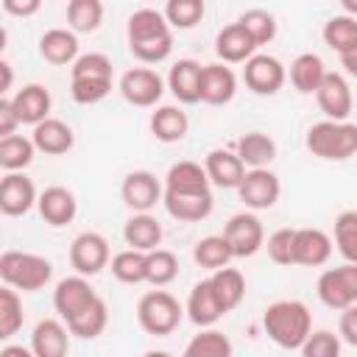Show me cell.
I'll list each match as a JSON object with an SVG mask.
<instances>
[{"instance_id": "obj_9", "label": "cell", "mask_w": 357, "mask_h": 357, "mask_svg": "<svg viewBox=\"0 0 357 357\" xmlns=\"http://www.w3.org/2000/svg\"><path fill=\"white\" fill-rule=\"evenodd\" d=\"M109 243L98 231H81L70 245V265L78 276H95L109 265Z\"/></svg>"}, {"instance_id": "obj_19", "label": "cell", "mask_w": 357, "mask_h": 357, "mask_svg": "<svg viewBox=\"0 0 357 357\" xmlns=\"http://www.w3.org/2000/svg\"><path fill=\"white\" fill-rule=\"evenodd\" d=\"M215 53L223 64H245L254 53H257V42L248 36V31L240 22H231L226 28H220V33L215 36Z\"/></svg>"}, {"instance_id": "obj_12", "label": "cell", "mask_w": 357, "mask_h": 357, "mask_svg": "<svg viewBox=\"0 0 357 357\" xmlns=\"http://www.w3.org/2000/svg\"><path fill=\"white\" fill-rule=\"evenodd\" d=\"M237 195L240 201L248 206V209H271L279 195H282V184H279V176L268 167H259V170H248L243 184L237 187Z\"/></svg>"}, {"instance_id": "obj_49", "label": "cell", "mask_w": 357, "mask_h": 357, "mask_svg": "<svg viewBox=\"0 0 357 357\" xmlns=\"http://www.w3.org/2000/svg\"><path fill=\"white\" fill-rule=\"evenodd\" d=\"M112 92V81H95V78H70V95L81 106L100 103Z\"/></svg>"}, {"instance_id": "obj_3", "label": "cell", "mask_w": 357, "mask_h": 357, "mask_svg": "<svg viewBox=\"0 0 357 357\" xmlns=\"http://www.w3.org/2000/svg\"><path fill=\"white\" fill-rule=\"evenodd\" d=\"M307 151L326 162H346L357 153V123L321 120L307 131Z\"/></svg>"}, {"instance_id": "obj_29", "label": "cell", "mask_w": 357, "mask_h": 357, "mask_svg": "<svg viewBox=\"0 0 357 357\" xmlns=\"http://www.w3.org/2000/svg\"><path fill=\"white\" fill-rule=\"evenodd\" d=\"M209 176L198 162H176L165 176V192H209Z\"/></svg>"}, {"instance_id": "obj_52", "label": "cell", "mask_w": 357, "mask_h": 357, "mask_svg": "<svg viewBox=\"0 0 357 357\" xmlns=\"http://www.w3.org/2000/svg\"><path fill=\"white\" fill-rule=\"evenodd\" d=\"M42 8V3L39 0H3V11H8V14H14V17H31V14H36Z\"/></svg>"}, {"instance_id": "obj_47", "label": "cell", "mask_w": 357, "mask_h": 357, "mask_svg": "<svg viewBox=\"0 0 357 357\" xmlns=\"http://www.w3.org/2000/svg\"><path fill=\"white\" fill-rule=\"evenodd\" d=\"M265 248L276 265H296V229H276Z\"/></svg>"}, {"instance_id": "obj_39", "label": "cell", "mask_w": 357, "mask_h": 357, "mask_svg": "<svg viewBox=\"0 0 357 357\" xmlns=\"http://www.w3.org/2000/svg\"><path fill=\"white\" fill-rule=\"evenodd\" d=\"M181 357H231V340L218 329H201L184 346Z\"/></svg>"}, {"instance_id": "obj_11", "label": "cell", "mask_w": 357, "mask_h": 357, "mask_svg": "<svg viewBox=\"0 0 357 357\" xmlns=\"http://www.w3.org/2000/svg\"><path fill=\"white\" fill-rule=\"evenodd\" d=\"M95 298H98V293L86 282V276H67L53 290V307L64 324H73Z\"/></svg>"}, {"instance_id": "obj_26", "label": "cell", "mask_w": 357, "mask_h": 357, "mask_svg": "<svg viewBox=\"0 0 357 357\" xmlns=\"http://www.w3.org/2000/svg\"><path fill=\"white\" fill-rule=\"evenodd\" d=\"M39 53L45 61L64 67V64H75L78 59V36L67 28H50L39 36Z\"/></svg>"}, {"instance_id": "obj_17", "label": "cell", "mask_w": 357, "mask_h": 357, "mask_svg": "<svg viewBox=\"0 0 357 357\" xmlns=\"http://www.w3.org/2000/svg\"><path fill=\"white\" fill-rule=\"evenodd\" d=\"M237 92V75L231 67H226L223 61H212L204 64L201 73V100L209 106H223L234 98Z\"/></svg>"}, {"instance_id": "obj_28", "label": "cell", "mask_w": 357, "mask_h": 357, "mask_svg": "<svg viewBox=\"0 0 357 357\" xmlns=\"http://www.w3.org/2000/svg\"><path fill=\"white\" fill-rule=\"evenodd\" d=\"M36 151L47 153V156H61L73 148L75 137H73V128L64 123V120H56V117H47L45 123H39L31 134Z\"/></svg>"}, {"instance_id": "obj_56", "label": "cell", "mask_w": 357, "mask_h": 357, "mask_svg": "<svg viewBox=\"0 0 357 357\" xmlns=\"http://www.w3.org/2000/svg\"><path fill=\"white\" fill-rule=\"evenodd\" d=\"M340 6H343V14L346 17H354L357 20V0H343Z\"/></svg>"}, {"instance_id": "obj_21", "label": "cell", "mask_w": 357, "mask_h": 357, "mask_svg": "<svg viewBox=\"0 0 357 357\" xmlns=\"http://www.w3.org/2000/svg\"><path fill=\"white\" fill-rule=\"evenodd\" d=\"M36 209H39V215H42L45 223H50V226H67V223H73V218L78 212V201H75V195L67 187L53 184V187H45L39 192Z\"/></svg>"}, {"instance_id": "obj_4", "label": "cell", "mask_w": 357, "mask_h": 357, "mask_svg": "<svg viewBox=\"0 0 357 357\" xmlns=\"http://www.w3.org/2000/svg\"><path fill=\"white\" fill-rule=\"evenodd\" d=\"M50 276H53L50 259L39 257V254L3 251V257H0V279L6 282V287L33 293V290H42L50 282Z\"/></svg>"}, {"instance_id": "obj_30", "label": "cell", "mask_w": 357, "mask_h": 357, "mask_svg": "<svg viewBox=\"0 0 357 357\" xmlns=\"http://www.w3.org/2000/svg\"><path fill=\"white\" fill-rule=\"evenodd\" d=\"M187 131H190V117L184 109L173 103H165L151 114V134L159 142H178L187 137Z\"/></svg>"}, {"instance_id": "obj_31", "label": "cell", "mask_w": 357, "mask_h": 357, "mask_svg": "<svg viewBox=\"0 0 357 357\" xmlns=\"http://www.w3.org/2000/svg\"><path fill=\"white\" fill-rule=\"evenodd\" d=\"M234 153L240 156V162L245 167L259 170V167H268L276 159V142L262 131H248V134H243L237 139Z\"/></svg>"}, {"instance_id": "obj_20", "label": "cell", "mask_w": 357, "mask_h": 357, "mask_svg": "<svg viewBox=\"0 0 357 357\" xmlns=\"http://www.w3.org/2000/svg\"><path fill=\"white\" fill-rule=\"evenodd\" d=\"M201 73L204 64L195 59H178L167 73V89L178 103H198L201 100Z\"/></svg>"}, {"instance_id": "obj_16", "label": "cell", "mask_w": 357, "mask_h": 357, "mask_svg": "<svg viewBox=\"0 0 357 357\" xmlns=\"http://www.w3.org/2000/svg\"><path fill=\"white\" fill-rule=\"evenodd\" d=\"M204 170L209 176V184H215L220 190H237L248 173L245 165L240 162V156L234 151H226V148L209 151L204 159Z\"/></svg>"}, {"instance_id": "obj_7", "label": "cell", "mask_w": 357, "mask_h": 357, "mask_svg": "<svg viewBox=\"0 0 357 357\" xmlns=\"http://www.w3.org/2000/svg\"><path fill=\"white\" fill-rule=\"evenodd\" d=\"M120 95L131 106L148 109V106H156L159 98L165 95V81L151 67H131L120 75Z\"/></svg>"}, {"instance_id": "obj_5", "label": "cell", "mask_w": 357, "mask_h": 357, "mask_svg": "<svg viewBox=\"0 0 357 357\" xmlns=\"http://www.w3.org/2000/svg\"><path fill=\"white\" fill-rule=\"evenodd\" d=\"M184 315V307L178 304V298L167 290H151L139 298L137 304V321L148 335H170L178 329Z\"/></svg>"}, {"instance_id": "obj_48", "label": "cell", "mask_w": 357, "mask_h": 357, "mask_svg": "<svg viewBox=\"0 0 357 357\" xmlns=\"http://www.w3.org/2000/svg\"><path fill=\"white\" fill-rule=\"evenodd\" d=\"M301 357H340V335L329 329H315L298 349Z\"/></svg>"}, {"instance_id": "obj_8", "label": "cell", "mask_w": 357, "mask_h": 357, "mask_svg": "<svg viewBox=\"0 0 357 357\" xmlns=\"http://www.w3.org/2000/svg\"><path fill=\"white\" fill-rule=\"evenodd\" d=\"M223 237L231 248L234 257H254L262 245H265V229L262 220L254 212H237L229 218V223L223 226Z\"/></svg>"}, {"instance_id": "obj_38", "label": "cell", "mask_w": 357, "mask_h": 357, "mask_svg": "<svg viewBox=\"0 0 357 357\" xmlns=\"http://www.w3.org/2000/svg\"><path fill=\"white\" fill-rule=\"evenodd\" d=\"M67 22L73 33H92L103 22V3L100 0H70L67 3Z\"/></svg>"}, {"instance_id": "obj_37", "label": "cell", "mask_w": 357, "mask_h": 357, "mask_svg": "<svg viewBox=\"0 0 357 357\" xmlns=\"http://www.w3.org/2000/svg\"><path fill=\"white\" fill-rule=\"evenodd\" d=\"M324 42L337 53H349L357 45V20L346 17V14H335L324 22Z\"/></svg>"}, {"instance_id": "obj_1", "label": "cell", "mask_w": 357, "mask_h": 357, "mask_svg": "<svg viewBox=\"0 0 357 357\" xmlns=\"http://www.w3.org/2000/svg\"><path fill=\"white\" fill-rule=\"evenodd\" d=\"M126 39H128V50L145 64H159L173 53L170 25L165 14L156 8H137L128 17Z\"/></svg>"}, {"instance_id": "obj_36", "label": "cell", "mask_w": 357, "mask_h": 357, "mask_svg": "<svg viewBox=\"0 0 357 357\" xmlns=\"http://www.w3.org/2000/svg\"><path fill=\"white\" fill-rule=\"evenodd\" d=\"M112 273H114V279L123 282V284L148 282V254L134 251V248L117 251V254L112 257Z\"/></svg>"}, {"instance_id": "obj_33", "label": "cell", "mask_w": 357, "mask_h": 357, "mask_svg": "<svg viewBox=\"0 0 357 357\" xmlns=\"http://www.w3.org/2000/svg\"><path fill=\"white\" fill-rule=\"evenodd\" d=\"M209 284H212V293L220 304L223 312H231L234 307H240L243 296H245V276L237 271V268H220L209 276Z\"/></svg>"}, {"instance_id": "obj_13", "label": "cell", "mask_w": 357, "mask_h": 357, "mask_svg": "<svg viewBox=\"0 0 357 357\" xmlns=\"http://www.w3.org/2000/svg\"><path fill=\"white\" fill-rule=\"evenodd\" d=\"M123 204L134 212H151L162 198H165V187L159 184V178L151 170H131L123 178L120 187Z\"/></svg>"}, {"instance_id": "obj_46", "label": "cell", "mask_w": 357, "mask_h": 357, "mask_svg": "<svg viewBox=\"0 0 357 357\" xmlns=\"http://www.w3.org/2000/svg\"><path fill=\"white\" fill-rule=\"evenodd\" d=\"M112 59L106 53H84L70 67L73 78H95V81H112Z\"/></svg>"}, {"instance_id": "obj_41", "label": "cell", "mask_w": 357, "mask_h": 357, "mask_svg": "<svg viewBox=\"0 0 357 357\" xmlns=\"http://www.w3.org/2000/svg\"><path fill=\"white\" fill-rule=\"evenodd\" d=\"M204 0H167V6L162 8L165 20L170 28H178V31H190L195 28L201 20H204Z\"/></svg>"}, {"instance_id": "obj_18", "label": "cell", "mask_w": 357, "mask_h": 357, "mask_svg": "<svg viewBox=\"0 0 357 357\" xmlns=\"http://www.w3.org/2000/svg\"><path fill=\"white\" fill-rule=\"evenodd\" d=\"M70 329L64 321L45 318L31 332V349L36 357H67L70 351Z\"/></svg>"}, {"instance_id": "obj_10", "label": "cell", "mask_w": 357, "mask_h": 357, "mask_svg": "<svg viewBox=\"0 0 357 357\" xmlns=\"http://www.w3.org/2000/svg\"><path fill=\"white\" fill-rule=\"evenodd\" d=\"M284 64L268 53H254L243 67V81L254 95H276L284 86Z\"/></svg>"}, {"instance_id": "obj_32", "label": "cell", "mask_w": 357, "mask_h": 357, "mask_svg": "<svg viewBox=\"0 0 357 357\" xmlns=\"http://www.w3.org/2000/svg\"><path fill=\"white\" fill-rule=\"evenodd\" d=\"M326 73L329 70H326V64L318 53H301L290 64V81L301 95H315L318 86L324 84Z\"/></svg>"}, {"instance_id": "obj_22", "label": "cell", "mask_w": 357, "mask_h": 357, "mask_svg": "<svg viewBox=\"0 0 357 357\" xmlns=\"http://www.w3.org/2000/svg\"><path fill=\"white\" fill-rule=\"evenodd\" d=\"M162 204L170 218L184 220V223H198V220L209 218V212L215 206L212 190L209 192H165Z\"/></svg>"}, {"instance_id": "obj_50", "label": "cell", "mask_w": 357, "mask_h": 357, "mask_svg": "<svg viewBox=\"0 0 357 357\" xmlns=\"http://www.w3.org/2000/svg\"><path fill=\"white\" fill-rule=\"evenodd\" d=\"M17 126H20V117H17L14 106H11V98H0V139L14 137Z\"/></svg>"}, {"instance_id": "obj_43", "label": "cell", "mask_w": 357, "mask_h": 357, "mask_svg": "<svg viewBox=\"0 0 357 357\" xmlns=\"http://www.w3.org/2000/svg\"><path fill=\"white\" fill-rule=\"evenodd\" d=\"M335 245L346 262L357 265V209H346L335 218Z\"/></svg>"}, {"instance_id": "obj_42", "label": "cell", "mask_w": 357, "mask_h": 357, "mask_svg": "<svg viewBox=\"0 0 357 357\" xmlns=\"http://www.w3.org/2000/svg\"><path fill=\"white\" fill-rule=\"evenodd\" d=\"M25 312H22V298L17 296L14 287H0V337L8 340L22 329Z\"/></svg>"}, {"instance_id": "obj_40", "label": "cell", "mask_w": 357, "mask_h": 357, "mask_svg": "<svg viewBox=\"0 0 357 357\" xmlns=\"http://www.w3.org/2000/svg\"><path fill=\"white\" fill-rule=\"evenodd\" d=\"M106 324H109V307H106V301L98 296L73 324H67V329H70L75 337L92 340V337H98V335L106 329Z\"/></svg>"}, {"instance_id": "obj_6", "label": "cell", "mask_w": 357, "mask_h": 357, "mask_svg": "<svg viewBox=\"0 0 357 357\" xmlns=\"http://www.w3.org/2000/svg\"><path fill=\"white\" fill-rule=\"evenodd\" d=\"M318 298L329 310H349L357 304V265L343 262L337 268H326L318 276Z\"/></svg>"}, {"instance_id": "obj_27", "label": "cell", "mask_w": 357, "mask_h": 357, "mask_svg": "<svg viewBox=\"0 0 357 357\" xmlns=\"http://www.w3.org/2000/svg\"><path fill=\"white\" fill-rule=\"evenodd\" d=\"M184 312H187L190 321H192L195 326H201V329H209L212 324H218V321L226 315V312L220 310L215 293H212L209 279L198 282V284L190 290V298H187V310H184Z\"/></svg>"}, {"instance_id": "obj_2", "label": "cell", "mask_w": 357, "mask_h": 357, "mask_svg": "<svg viewBox=\"0 0 357 357\" xmlns=\"http://www.w3.org/2000/svg\"><path fill=\"white\" fill-rule=\"evenodd\" d=\"M265 335L282 349H301L312 332V312L304 301L282 298L265 307L262 312Z\"/></svg>"}, {"instance_id": "obj_53", "label": "cell", "mask_w": 357, "mask_h": 357, "mask_svg": "<svg viewBox=\"0 0 357 357\" xmlns=\"http://www.w3.org/2000/svg\"><path fill=\"white\" fill-rule=\"evenodd\" d=\"M0 357H36L33 349H25V346H17V343H8L0 349Z\"/></svg>"}, {"instance_id": "obj_14", "label": "cell", "mask_w": 357, "mask_h": 357, "mask_svg": "<svg viewBox=\"0 0 357 357\" xmlns=\"http://www.w3.org/2000/svg\"><path fill=\"white\" fill-rule=\"evenodd\" d=\"M315 100H318L321 112L326 114V120H335V123H346V117L351 114V106H354L351 86L340 73H326L324 84L315 92Z\"/></svg>"}, {"instance_id": "obj_24", "label": "cell", "mask_w": 357, "mask_h": 357, "mask_svg": "<svg viewBox=\"0 0 357 357\" xmlns=\"http://www.w3.org/2000/svg\"><path fill=\"white\" fill-rule=\"evenodd\" d=\"M123 240L128 248L151 254L162 243V223L151 212H134L123 226Z\"/></svg>"}, {"instance_id": "obj_54", "label": "cell", "mask_w": 357, "mask_h": 357, "mask_svg": "<svg viewBox=\"0 0 357 357\" xmlns=\"http://www.w3.org/2000/svg\"><path fill=\"white\" fill-rule=\"evenodd\" d=\"M0 73H3V81H0V95L6 98L8 95V89H11V81H14V73H11V64L3 59L0 61Z\"/></svg>"}, {"instance_id": "obj_15", "label": "cell", "mask_w": 357, "mask_h": 357, "mask_svg": "<svg viewBox=\"0 0 357 357\" xmlns=\"http://www.w3.org/2000/svg\"><path fill=\"white\" fill-rule=\"evenodd\" d=\"M39 204L36 187L25 173H6L0 181V212L8 218L31 212V206Z\"/></svg>"}, {"instance_id": "obj_25", "label": "cell", "mask_w": 357, "mask_h": 357, "mask_svg": "<svg viewBox=\"0 0 357 357\" xmlns=\"http://www.w3.org/2000/svg\"><path fill=\"white\" fill-rule=\"evenodd\" d=\"M332 257V237L321 229H296V265L321 268Z\"/></svg>"}, {"instance_id": "obj_51", "label": "cell", "mask_w": 357, "mask_h": 357, "mask_svg": "<svg viewBox=\"0 0 357 357\" xmlns=\"http://www.w3.org/2000/svg\"><path fill=\"white\" fill-rule=\"evenodd\" d=\"M337 335H340V340H346L349 346H357V304L340 312Z\"/></svg>"}, {"instance_id": "obj_55", "label": "cell", "mask_w": 357, "mask_h": 357, "mask_svg": "<svg viewBox=\"0 0 357 357\" xmlns=\"http://www.w3.org/2000/svg\"><path fill=\"white\" fill-rule=\"evenodd\" d=\"M340 64H343V70H346L349 75H354V78H357V45H354L349 53H343V56H340Z\"/></svg>"}, {"instance_id": "obj_23", "label": "cell", "mask_w": 357, "mask_h": 357, "mask_svg": "<svg viewBox=\"0 0 357 357\" xmlns=\"http://www.w3.org/2000/svg\"><path fill=\"white\" fill-rule=\"evenodd\" d=\"M50 103H53V100H50V92H47V86H42V84H25V86L11 98V106H14L17 117H20V123H28V126H33V128L47 120Z\"/></svg>"}, {"instance_id": "obj_44", "label": "cell", "mask_w": 357, "mask_h": 357, "mask_svg": "<svg viewBox=\"0 0 357 357\" xmlns=\"http://www.w3.org/2000/svg\"><path fill=\"white\" fill-rule=\"evenodd\" d=\"M237 22L248 31V36L257 42V47L273 42V36H276V20H273V14L265 11V8H248V11L240 14Z\"/></svg>"}, {"instance_id": "obj_35", "label": "cell", "mask_w": 357, "mask_h": 357, "mask_svg": "<svg viewBox=\"0 0 357 357\" xmlns=\"http://www.w3.org/2000/svg\"><path fill=\"white\" fill-rule=\"evenodd\" d=\"M192 259H195L201 268H206V271L215 273V271L226 268L229 259H234V254H231V248H229V243H226L223 234H209V237H201V240L195 243Z\"/></svg>"}, {"instance_id": "obj_34", "label": "cell", "mask_w": 357, "mask_h": 357, "mask_svg": "<svg viewBox=\"0 0 357 357\" xmlns=\"http://www.w3.org/2000/svg\"><path fill=\"white\" fill-rule=\"evenodd\" d=\"M33 153H36V145L31 137L14 134L0 139V167L6 173H20L22 167H28L33 162Z\"/></svg>"}, {"instance_id": "obj_45", "label": "cell", "mask_w": 357, "mask_h": 357, "mask_svg": "<svg viewBox=\"0 0 357 357\" xmlns=\"http://www.w3.org/2000/svg\"><path fill=\"white\" fill-rule=\"evenodd\" d=\"M178 276V257L167 248H156L148 254V282L153 287H165Z\"/></svg>"}, {"instance_id": "obj_57", "label": "cell", "mask_w": 357, "mask_h": 357, "mask_svg": "<svg viewBox=\"0 0 357 357\" xmlns=\"http://www.w3.org/2000/svg\"><path fill=\"white\" fill-rule=\"evenodd\" d=\"M142 357H173V354H167V351H145Z\"/></svg>"}]
</instances>
